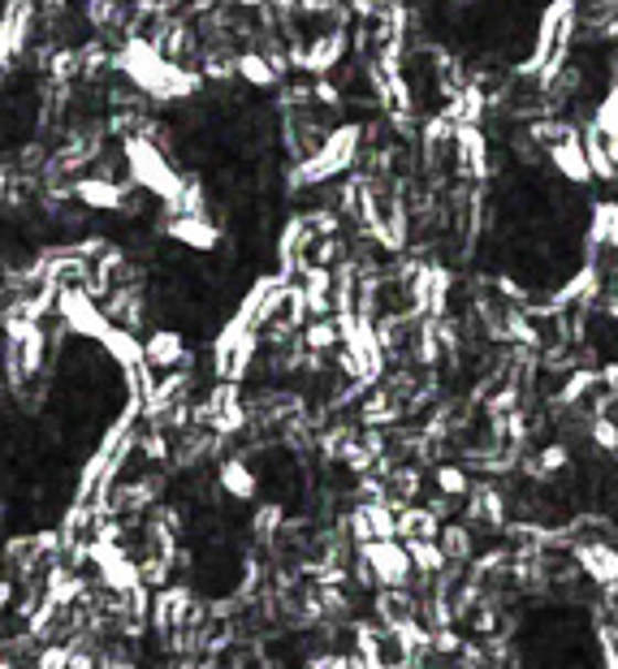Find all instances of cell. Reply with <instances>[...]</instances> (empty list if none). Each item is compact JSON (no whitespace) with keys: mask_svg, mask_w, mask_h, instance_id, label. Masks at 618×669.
I'll return each instance as SVG.
<instances>
[{"mask_svg":"<svg viewBox=\"0 0 618 669\" xmlns=\"http://www.w3.org/2000/svg\"><path fill=\"white\" fill-rule=\"evenodd\" d=\"M13 592H18V583L9 579V574H0V618L9 614V605H13Z\"/></svg>","mask_w":618,"mask_h":669,"instance_id":"cell-26","label":"cell"},{"mask_svg":"<svg viewBox=\"0 0 618 669\" xmlns=\"http://www.w3.org/2000/svg\"><path fill=\"white\" fill-rule=\"evenodd\" d=\"M571 562H575V570H579L584 579H593L597 587L618 583V549L610 540H597V536L571 540Z\"/></svg>","mask_w":618,"mask_h":669,"instance_id":"cell-11","label":"cell"},{"mask_svg":"<svg viewBox=\"0 0 618 669\" xmlns=\"http://www.w3.org/2000/svg\"><path fill=\"white\" fill-rule=\"evenodd\" d=\"M259 333L256 328H247V324H238L234 315L216 328V337H212V346H207V371H212V380H230V385H243L252 371H256V359H259Z\"/></svg>","mask_w":618,"mask_h":669,"instance_id":"cell-3","label":"cell"},{"mask_svg":"<svg viewBox=\"0 0 618 669\" xmlns=\"http://www.w3.org/2000/svg\"><path fill=\"white\" fill-rule=\"evenodd\" d=\"M286 277L281 272H259L256 281L247 285V294L238 299V307H234V320L238 324H247V328H264L273 315H277V307H281V299H286Z\"/></svg>","mask_w":618,"mask_h":669,"instance_id":"cell-7","label":"cell"},{"mask_svg":"<svg viewBox=\"0 0 618 669\" xmlns=\"http://www.w3.org/2000/svg\"><path fill=\"white\" fill-rule=\"evenodd\" d=\"M117 155H121L126 182L135 191H143L156 204H178V195H182V169L169 160V152H160L152 139H143V134H130V139L117 143Z\"/></svg>","mask_w":618,"mask_h":669,"instance_id":"cell-2","label":"cell"},{"mask_svg":"<svg viewBox=\"0 0 618 669\" xmlns=\"http://www.w3.org/2000/svg\"><path fill=\"white\" fill-rule=\"evenodd\" d=\"M394 527H398V540H437L441 518H433L419 501H412V506H403L394 515Z\"/></svg>","mask_w":618,"mask_h":669,"instance_id":"cell-19","label":"cell"},{"mask_svg":"<svg viewBox=\"0 0 618 669\" xmlns=\"http://www.w3.org/2000/svg\"><path fill=\"white\" fill-rule=\"evenodd\" d=\"M437 544H441V553H446V562L455 570H464L471 558H476V531L459 522V518H446L441 522V531H437Z\"/></svg>","mask_w":618,"mask_h":669,"instance_id":"cell-16","label":"cell"},{"mask_svg":"<svg viewBox=\"0 0 618 669\" xmlns=\"http://www.w3.org/2000/svg\"><path fill=\"white\" fill-rule=\"evenodd\" d=\"M96 346L104 350V359L113 363V367H121V371L135 367V363H143V337L130 333V328H121V324H108V333Z\"/></svg>","mask_w":618,"mask_h":669,"instance_id":"cell-15","label":"cell"},{"mask_svg":"<svg viewBox=\"0 0 618 669\" xmlns=\"http://www.w3.org/2000/svg\"><path fill=\"white\" fill-rule=\"evenodd\" d=\"M360 562L372 570L376 587H412V558H407V544L403 540H367L355 544Z\"/></svg>","mask_w":618,"mask_h":669,"instance_id":"cell-5","label":"cell"},{"mask_svg":"<svg viewBox=\"0 0 618 669\" xmlns=\"http://www.w3.org/2000/svg\"><path fill=\"white\" fill-rule=\"evenodd\" d=\"M70 195H74V204L87 207L92 216H96V212H100V216H121L126 204H130V195H135V186H130V182L100 177V173H78V177H70Z\"/></svg>","mask_w":618,"mask_h":669,"instance_id":"cell-6","label":"cell"},{"mask_svg":"<svg viewBox=\"0 0 618 669\" xmlns=\"http://www.w3.org/2000/svg\"><path fill=\"white\" fill-rule=\"evenodd\" d=\"M143 363L152 367V371H173V367H182V371H195V350L187 346V337H182V328H169V324H160L152 328L148 337H143Z\"/></svg>","mask_w":618,"mask_h":669,"instance_id":"cell-10","label":"cell"},{"mask_svg":"<svg viewBox=\"0 0 618 669\" xmlns=\"http://www.w3.org/2000/svg\"><path fill=\"white\" fill-rule=\"evenodd\" d=\"M545 155H550L554 173H558L563 182H571V186H588V182H593V169H588V155H584L579 130H571V134H563L558 143H550Z\"/></svg>","mask_w":618,"mask_h":669,"instance_id":"cell-13","label":"cell"},{"mask_svg":"<svg viewBox=\"0 0 618 669\" xmlns=\"http://www.w3.org/2000/svg\"><path fill=\"white\" fill-rule=\"evenodd\" d=\"M52 315H56V324H61L70 337H78V342H100L104 333H108V315H104V307L83 285H56Z\"/></svg>","mask_w":618,"mask_h":669,"instance_id":"cell-4","label":"cell"},{"mask_svg":"<svg viewBox=\"0 0 618 669\" xmlns=\"http://www.w3.org/2000/svg\"><path fill=\"white\" fill-rule=\"evenodd\" d=\"M70 4H74V0H40V9H44V13H65Z\"/></svg>","mask_w":618,"mask_h":669,"instance_id":"cell-27","label":"cell"},{"mask_svg":"<svg viewBox=\"0 0 618 669\" xmlns=\"http://www.w3.org/2000/svg\"><path fill=\"white\" fill-rule=\"evenodd\" d=\"M601 139H618V83L615 87H606V96L597 100V108H593V121H588Z\"/></svg>","mask_w":618,"mask_h":669,"instance_id":"cell-23","label":"cell"},{"mask_svg":"<svg viewBox=\"0 0 618 669\" xmlns=\"http://www.w3.org/2000/svg\"><path fill=\"white\" fill-rule=\"evenodd\" d=\"M234 74H238V83H247V87H256V91H277V87L286 83V78L273 69V61L264 56V48H238Z\"/></svg>","mask_w":618,"mask_h":669,"instance_id":"cell-14","label":"cell"},{"mask_svg":"<svg viewBox=\"0 0 618 669\" xmlns=\"http://www.w3.org/2000/svg\"><path fill=\"white\" fill-rule=\"evenodd\" d=\"M433 484H437V493H446V497H455V501H464L467 493H471V471L459 463H441L433 471Z\"/></svg>","mask_w":618,"mask_h":669,"instance_id":"cell-22","label":"cell"},{"mask_svg":"<svg viewBox=\"0 0 618 669\" xmlns=\"http://www.w3.org/2000/svg\"><path fill=\"white\" fill-rule=\"evenodd\" d=\"M588 247H597V251H618V204H615V199L593 204V220H588Z\"/></svg>","mask_w":618,"mask_h":669,"instance_id":"cell-18","label":"cell"},{"mask_svg":"<svg viewBox=\"0 0 618 669\" xmlns=\"http://www.w3.org/2000/svg\"><path fill=\"white\" fill-rule=\"evenodd\" d=\"M606 320H615V324H618V294L610 299V303H606Z\"/></svg>","mask_w":618,"mask_h":669,"instance_id":"cell-28","label":"cell"},{"mask_svg":"<svg viewBox=\"0 0 618 669\" xmlns=\"http://www.w3.org/2000/svg\"><path fill=\"white\" fill-rule=\"evenodd\" d=\"M299 346L311 355H333L342 346V328L333 315H308V324L299 328Z\"/></svg>","mask_w":618,"mask_h":669,"instance_id":"cell-17","label":"cell"},{"mask_svg":"<svg viewBox=\"0 0 618 669\" xmlns=\"http://www.w3.org/2000/svg\"><path fill=\"white\" fill-rule=\"evenodd\" d=\"M363 126L360 121H338L320 143H316V152L308 160H299V164H290V173H286V191H316V186H329V182H338V177H347L351 169H355V160L363 155Z\"/></svg>","mask_w":618,"mask_h":669,"instance_id":"cell-1","label":"cell"},{"mask_svg":"<svg viewBox=\"0 0 618 669\" xmlns=\"http://www.w3.org/2000/svg\"><path fill=\"white\" fill-rule=\"evenodd\" d=\"M160 234L169 238V247H182V251H195V256H212L225 242V234L212 216H164Z\"/></svg>","mask_w":618,"mask_h":669,"instance_id":"cell-9","label":"cell"},{"mask_svg":"<svg viewBox=\"0 0 618 669\" xmlns=\"http://www.w3.org/2000/svg\"><path fill=\"white\" fill-rule=\"evenodd\" d=\"M597 385H601L610 398H618V363H606V367L597 371Z\"/></svg>","mask_w":618,"mask_h":669,"instance_id":"cell-25","label":"cell"},{"mask_svg":"<svg viewBox=\"0 0 618 669\" xmlns=\"http://www.w3.org/2000/svg\"><path fill=\"white\" fill-rule=\"evenodd\" d=\"M464 522L471 531H489V536H498L507 522H511V501H507V488H498V484H471V493L464 497Z\"/></svg>","mask_w":618,"mask_h":669,"instance_id":"cell-8","label":"cell"},{"mask_svg":"<svg viewBox=\"0 0 618 669\" xmlns=\"http://www.w3.org/2000/svg\"><path fill=\"white\" fill-rule=\"evenodd\" d=\"M281 527H286V506L281 501H264V506H256L252 522H247V536H252V544L268 549L281 536Z\"/></svg>","mask_w":618,"mask_h":669,"instance_id":"cell-20","label":"cell"},{"mask_svg":"<svg viewBox=\"0 0 618 669\" xmlns=\"http://www.w3.org/2000/svg\"><path fill=\"white\" fill-rule=\"evenodd\" d=\"M403 544H407V558H412V570L419 579H437V574L455 570L446 562V553H441L437 540H403Z\"/></svg>","mask_w":618,"mask_h":669,"instance_id":"cell-21","label":"cell"},{"mask_svg":"<svg viewBox=\"0 0 618 669\" xmlns=\"http://www.w3.org/2000/svg\"><path fill=\"white\" fill-rule=\"evenodd\" d=\"M588 436L601 454H618V419L615 414H588Z\"/></svg>","mask_w":618,"mask_h":669,"instance_id":"cell-24","label":"cell"},{"mask_svg":"<svg viewBox=\"0 0 618 669\" xmlns=\"http://www.w3.org/2000/svg\"><path fill=\"white\" fill-rule=\"evenodd\" d=\"M4 83H9V69H4V61H0V87H4Z\"/></svg>","mask_w":618,"mask_h":669,"instance_id":"cell-29","label":"cell"},{"mask_svg":"<svg viewBox=\"0 0 618 669\" xmlns=\"http://www.w3.org/2000/svg\"><path fill=\"white\" fill-rule=\"evenodd\" d=\"M216 488L230 497V501H256L259 497V475L252 458H243V454H225L221 463H216Z\"/></svg>","mask_w":618,"mask_h":669,"instance_id":"cell-12","label":"cell"}]
</instances>
